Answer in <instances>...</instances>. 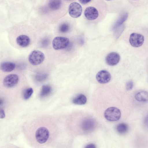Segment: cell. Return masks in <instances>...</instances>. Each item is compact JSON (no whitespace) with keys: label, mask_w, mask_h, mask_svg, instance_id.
Returning a JSON list of instances; mask_svg holds the SVG:
<instances>
[{"label":"cell","mask_w":148,"mask_h":148,"mask_svg":"<svg viewBox=\"0 0 148 148\" xmlns=\"http://www.w3.org/2000/svg\"><path fill=\"white\" fill-rule=\"evenodd\" d=\"M33 92V90L31 88H29L25 89L24 91L23 94V97L25 100H27L29 99Z\"/></svg>","instance_id":"d6986e66"},{"label":"cell","mask_w":148,"mask_h":148,"mask_svg":"<svg viewBox=\"0 0 148 148\" xmlns=\"http://www.w3.org/2000/svg\"><path fill=\"white\" fill-rule=\"evenodd\" d=\"M107 0V1H110V0Z\"/></svg>","instance_id":"83f0119b"},{"label":"cell","mask_w":148,"mask_h":148,"mask_svg":"<svg viewBox=\"0 0 148 148\" xmlns=\"http://www.w3.org/2000/svg\"><path fill=\"white\" fill-rule=\"evenodd\" d=\"M49 135L48 129L45 127H40L37 129L35 136L37 141L42 144L45 143L48 140Z\"/></svg>","instance_id":"277c9868"},{"label":"cell","mask_w":148,"mask_h":148,"mask_svg":"<svg viewBox=\"0 0 148 148\" xmlns=\"http://www.w3.org/2000/svg\"><path fill=\"white\" fill-rule=\"evenodd\" d=\"M144 40V37L142 35L136 33L131 34L129 42L131 45L134 47H137L141 46Z\"/></svg>","instance_id":"8992f818"},{"label":"cell","mask_w":148,"mask_h":148,"mask_svg":"<svg viewBox=\"0 0 148 148\" xmlns=\"http://www.w3.org/2000/svg\"><path fill=\"white\" fill-rule=\"evenodd\" d=\"M95 127V123L91 119H86L82 123V127L85 131L89 132L92 130Z\"/></svg>","instance_id":"8fae6325"},{"label":"cell","mask_w":148,"mask_h":148,"mask_svg":"<svg viewBox=\"0 0 148 148\" xmlns=\"http://www.w3.org/2000/svg\"><path fill=\"white\" fill-rule=\"evenodd\" d=\"M120 59L119 55L117 53L112 52L108 54L106 57V61L109 65L113 66L117 64Z\"/></svg>","instance_id":"9c48e42d"},{"label":"cell","mask_w":148,"mask_h":148,"mask_svg":"<svg viewBox=\"0 0 148 148\" xmlns=\"http://www.w3.org/2000/svg\"><path fill=\"white\" fill-rule=\"evenodd\" d=\"M95 145L93 144H88L85 147V148H95Z\"/></svg>","instance_id":"484cf974"},{"label":"cell","mask_w":148,"mask_h":148,"mask_svg":"<svg viewBox=\"0 0 148 148\" xmlns=\"http://www.w3.org/2000/svg\"><path fill=\"white\" fill-rule=\"evenodd\" d=\"M135 98L138 101L147 102L148 99V93L145 91H140L136 94L135 95Z\"/></svg>","instance_id":"5bb4252c"},{"label":"cell","mask_w":148,"mask_h":148,"mask_svg":"<svg viewBox=\"0 0 148 148\" xmlns=\"http://www.w3.org/2000/svg\"><path fill=\"white\" fill-rule=\"evenodd\" d=\"M84 14L88 20H93L96 19L99 16L98 11L95 8L90 6L87 7L85 10Z\"/></svg>","instance_id":"30bf717a"},{"label":"cell","mask_w":148,"mask_h":148,"mask_svg":"<svg viewBox=\"0 0 148 148\" xmlns=\"http://www.w3.org/2000/svg\"><path fill=\"white\" fill-rule=\"evenodd\" d=\"M18 80L17 75L15 74H11L5 77L3 80V83L6 87L12 88L17 84Z\"/></svg>","instance_id":"52a82bcc"},{"label":"cell","mask_w":148,"mask_h":148,"mask_svg":"<svg viewBox=\"0 0 148 148\" xmlns=\"http://www.w3.org/2000/svg\"><path fill=\"white\" fill-rule=\"evenodd\" d=\"M3 101L2 99L0 98V106L3 103Z\"/></svg>","instance_id":"4316f807"},{"label":"cell","mask_w":148,"mask_h":148,"mask_svg":"<svg viewBox=\"0 0 148 148\" xmlns=\"http://www.w3.org/2000/svg\"><path fill=\"white\" fill-rule=\"evenodd\" d=\"M96 78L97 81L101 84H105L108 82L111 78L110 73L105 70H102L97 73Z\"/></svg>","instance_id":"ba28073f"},{"label":"cell","mask_w":148,"mask_h":148,"mask_svg":"<svg viewBox=\"0 0 148 148\" xmlns=\"http://www.w3.org/2000/svg\"><path fill=\"white\" fill-rule=\"evenodd\" d=\"M51 91V87L48 85H45L42 86L40 95L41 97H44L47 96Z\"/></svg>","instance_id":"ac0fdd59"},{"label":"cell","mask_w":148,"mask_h":148,"mask_svg":"<svg viewBox=\"0 0 148 148\" xmlns=\"http://www.w3.org/2000/svg\"><path fill=\"white\" fill-rule=\"evenodd\" d=\"M69 26L66 23H64L61 25L59 27V30L62 33H65L69 30Z\"/></svg>","instance_id":"ffe728a7"},{"label":"cell","mask_w":148,"mask_h":148,"mask_svg":"<svg viewBox=\"0 0 148 148\" xmlns=\"http://www.w3.org/2000/svg\"><path fill=\"white\" fill-rule=\"evenodd\" d=\"M47 75L45 74H39L37 75L36 78L39 81H41L44 80L46 78Z\"/></svg>","instance_id":"44dd1931"},{"label":"cell","mask_w":148,"mask_h":148,"mask_svg":"<svg viewBox=\"0 0 148 148\" xmlns=\"http://www.w3.org/2000/svg\"><path fill=\"white\" fill-rule=\"evenodd\" d=\"M44 54L40 51L35 50L32 51L28 57L30 63L34 65H37L42 63L45 59Z\"/></svg>","instance_id":"7a4b0ae2"},{"label":"cell","mask_w":148,"mask_h":148,"mask_svg":"<svg viewBox=\"0 0 148 148\" xmlns=\"http://www.w3.org/2000/svg\"><path fill=\"white\" fill-rule=\"evenodd\" d=\"M104 116L107 120L110 121H116L119 120L121 117L120 110L115 107L108 108L104 112Z\"/></svg>","instance_id":"6da1fadb"},{"label":"cell","mask_w":148,"mask_h":148,"mask_svg":"<svg viewBox=\"0 0 148 148\" xmlns=\"http://www.w3.org/2000/svg\"><path fill=\"white\" fill-rule=\"evenodd\" d=\"M127 14H125L119 21L116 23L117 25H120L124 22L127 19Z\"/></svg>","instance_id":"603a6c76"},{"label":"cell","mask_w":148,"mask_h":148,"mask_svg":"<svg viewBox=\"0 0 148 148\" xmlns=\"http://www.w3.org/2000/svg\"><path fill=\"white\" fill-rule=\"evenodd\" d=\"M91 0H79V1L83 4H86L90 2Z\"/></svg>","instance_id":"d4e9b609"},{"label":"cell","mask_w":148,"mask_h":148,"mask_svg":"<svg viewBox=\"0 0 148 148\" xmlns=\"http://www.w3.org/2000/svg\"><path fill=\"white\" fill-rule=\"evenodd\" d=\"M16 42L19 46L22 47H25L29 45L30 40L27 36L25 35H21L17 38Z\"/></svg>","instance_id":"7c38bea8"},{"label":"cell","mask_w":148,"mask_h":148,"mask_svg":"<svg viewBox=\"0 0 148 148\" xmlns=\"http://www.w3.org/2000/svg\"><path fill=\"white\" fill-rule=\"evenodd\" d=\"M5 114L4 110L2 109H0V119H3L5 117Z\"/></svg>","instance_id":"cb8c5ba5"},{"label":"cell","mask_w":148,"mask_h":148,"mask_svg":"<svg viewBox=\"0 0 148 148\" xmlns=\"http://www.w3.org/2000/svg\"><path fill=\"white\" fill-rule=\"evenodd\" d=\"M16 66L15 63L9 62H2L0 65V69L4 72H10L14 69Z\"/></svg>","instance_id":"4fadbf2b"},{"label":"cell","mask_w":148,"mask_h":148,"mask_svg":"<svg viewBox=\"0 0 148 148\" xmlns=\"http://www.w3.org/2000/svg\"><path fill=\"white\" fill-rule=\"evenodd\" d=\"M87 101V98L83 94H80L78 95L73 99L72 101L74 104L82 105L85 104Z\"/></svg>","instance_id":"9a60e30c"},{"label":"cell","mask_w":148,"mask_h":148,"mask_svg":"<svg viewBox=\"0 0 148 148\" xmlns=\"http://www.w3.org/2000/svg\"><path fill=\"white\" fill-rule=\"evenodd\" d=\"M82 11L81 5L77 2H72L69 6V14L73 18H77L79 17L82 14Z\"/></svg>","instance_id":"5b68a950"},{"label":"cell","mask_w":148,"mask_h":148,"mask_svg":"<svg viewBox=\"0 0 148 148\" xmlns=\"http://www.w3.org/2000/svg\"><path fill=\"white\" fill-rule=\"evenodd\" d=\"M69 40L66 37L57 36L55 37L52 41V46L56 50L65 48L69 45Z\"/></svg>","instance_id":"3957f363"},{"label":"cell","mask_w":148,"mask_h":148,"mask_svg":"<svg viewBox=\"0 0 148 148\" xmlns=\"http://www.w3.org/2000/svg\"><path fill=\"white\" fill-rule=\"evenodd\" d=\"M127 125L125 123H121L117 125L116 127L117 132L120 134H123L125 133L128 130Z\"/></svg>","instance_id":"e0dca14e"},{"label":"cell","mask_w":148,"mask_h":148,"mask_svg":"<svg viewBox=\"0 0 148 148\" xmlns=\"http://www.w3.org/2000/svg\"><path fill=\"white\" fill-rule=\"evenodd\" d=\"M61 0H49L48 5L51 10H56L58 9L61 6Z\"/></svg>","instance_id":"2e32d148"},{"label":"cell","mask_w":148,"mask_h":148,"mask_svg":"<svg viewBox=\"0 0 148 148\" xmlns=\"http://www.w3.org/2000/svg\"><path fill=\"white\" fill-rule=\"evenodd\" d=\"M133 86V83L132 81H128L126 85V88L127 90H131Z\"/></svg>","instance_id":"7402d4cb"}]
</instances>
